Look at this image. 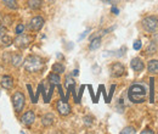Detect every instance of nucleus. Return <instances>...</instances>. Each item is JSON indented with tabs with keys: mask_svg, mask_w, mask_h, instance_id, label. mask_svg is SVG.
<instances>
[{
	"mask_svg": "<svg viewBox=\"0 0 158 134\" xmlns=\"http://www.w3.org/2000/svg\"><path fill=\"white\" fill-rule=\"evenodd\" d=\"M56 109L61 116H67L71 114V106L66 102V100H60L56 105Z\"/></svg>",
	"mask_w": 158,
	"mask_h": 134,
	"instance_id": "7",
	"label": "nucleus"
},
{
	"mask_svg": "<svg viewBox=\"0 0 158 134\" xmlns=\"http://www.w3.org/2000/svg\"><path fill=\"white\" fill-rule=\"evenodd\" d=\"M21 121H22V123H23L24 126H31V124H33L34 121H35V115H34L33 111H27L24 115L22 116Z\"/></svg>",
	"mask_w": 158,
	"mask_h": 134,
	"instance_id": "9",
	"label": "nucleus"
},
{
	"mask_svg": "<svg viewBox=\"0 0 158 134\" xmlns=\"http://www.w3.org/2000/svg\"><path fill=\"white\" fill-rule=\"evenodd\" d=\"M49 82L51 83V84H57L59 85L60 84V82H61V78H60V76H59V73H55V72H52V73H50L49 75Z\"/></svg>",
	"mask_w": 158,
	"mask_h": 134,
	"instance_id": "14",
	"label": "nucleus"
},
{
	"mask_svg": "<svg viewBox=\"0 0 158 134\" xmlns=\"http://www.w3.org/2000/svg\"><path fill=\"white\" fill-rule=\"evenodd\" d=\"M120 133L122 134H134L135 133V128H134V127H125Z\"/></svg>",
	"mask_w": 158,
	"mask_h": 134,
	"instance_id": "21",
	"label": "nucleus"
},
{
	"mask_svg": "<svg viewBox=\"0 0 158 134\" xmlns=\"http://www.w3.org/2000/svg\"><path fill=\"white\" fill-rule=\"evenodd\" d=\"M21 62H22V58L19 56V55H15V56L12 58V65H14L15 67H19L21 65Z\"/></svg>",
	"mask_w": 158,
	"mask_h": 134,
	"instance_id": "20",
	"label": "nucleus"
},
{
	"mask_svg": "<svg viewBox=\"0 0 158 134\" xmlns=\"http://www.w3.org/2000/svg\"><path fill=\"white\" fill-rule=\"evenodd\" d=\"M44 23H45V21H44L43 17L35 16V17H33V19H31V22H29V29L33 31V32H38V31H40L43 28Z\"/></svg>",
	"mask_w": 158,
	"mask_h": 134,
	"instance_id": "5",
	"label": "nucleus"
},
{
	"mask_svg": "<svg viewBox=\"0 0 158 134\" xmlns=\"http://www.w3.org/2000/svg\"><path fill=\"white\" fill-rule=\"evenodd\" d=\"M130 66H131V68H133L134 71H136V72H140V71L143 70V62L141 61V58H133L131 62H130Z\"/></svg>",
	"mask_w": 158,
	"mask_h": 134,
	"instance_id": "11",
	"label": "nucleus"
},
{
	"mask_svg": "<svg viewBox=\"0 0 158 134\" xmlns=\"http://www.w3.org/2000/svg\"><path fill=\"white\" fill-rule=\"evenodd\" d=\"M23 31H24V26H23V23H20V24L16 26V34H17V36H19V34H22Z\"/></svg>",
	"mask_w": 158,
	"mask_h": 134,
	"instance_id": "22",
	"label": "nucleus"
},
{
	"mask_svg": "<svg viewBox=\"0 0 158 134\" xmlns=\"http://www.w3.org/2000/svg\"><path fill=\"white\" fill-rule=\"evenodd\" d=\"M114 89H116V85H112V87H111V92H110V95H108V97H107L106 102H110V101H111V99H112V95H113V92H114Z\"/></svg>",
	"mask_w": 158,
	"mask_h": 134,
	"instance_id": "25",
	"label": "nucleus"
},
{
	"mask_svg": "<svg viewBox=\"0 0 158 134\" xmlns=\"http://www.w3.org/2000/svg\"><path fill=\"white\" fill-rule=\"evenodd\" d=\"M24 102H26L24 95H23L21 92H16V93L14 94V96H12V105H14V109H15L16 114H20L21 111L23 110Z\"/></svg>",
	"mask_w": 158,
	"mask_h": 134,
	"instance_id": "4",
	"label": "nucleus"
},
{
	"mask_svg": "<svg viewBox=\"0 0 158 134\" xmlns=\"http://www.w3.org/2000/svg\"><path fill=\"white\" fill-rule=\"evenodd\" d=\"M52 71L55 72V73H63L64 72V66L62 65V63H59V62H56V63H54L52 65Z\"/></svg>",
	"mask_w": 158,
	"mask_h": 134,
	"instance_id": "17",
	"label": "nucleus"
},
{
	"mask_svg": "<svg viewBox=\"0 0 158 134\" xmlns=\"http://www.w3.org/2000/svg\"><path fill=\"white\" fill-rule=\"evenodd\" d=\"M2 2H4V5H5L6 7H9L10 10H17V7H19L16 0H2Z\"/></svg>",
	"mask_w": 158,
	"mask_h": 134,
	"instance_id": "15",
	"label": "nucleus"
},
{
	"mask_svg": "<svg viewBox=\"0 0 158 134\" xmlns=\"http://www.w3.org/2000/svg\"><path fill=\"white\" fill-rule=\"evenodd\" d=\"M133 46H134L135 50H140V49H141V41H140V40H135Z\"/></svg>",
	"mask_w": 158,
	"mask_h": 134,
	"instance_id": "27",
	"label": "nucleus"
},
{
	"mask_svg": "<svg viewBox=\"0 0 158 134\" xmlns=\"http://www.w3.org/2000/svg\"><path fill=\"white\" fill-rule=\"evenodd\" d=\"M5 36H6V28L0 24V39H2Z\"/></svg>",
	"mask_w": 158,
	"mask_h": 134,
	"instance_id": "24",
	"label": "nucleus"
},
{
	"mask_svg": "<svg viewBox=\"0 0 158 134\" xmlns=\"http://www.w3.org/2000/svg\"><path fill=\"white\" fill-rule=\"evenodd\" d=\"M78 70H74V71H73V76H78Z\"/></svg>",
	"mask_w": 158,
	"mask_h": 134,
	"instance_id": "31",
	"label": "nucleus"
},
{
	"mask_svg": "<svg viewBox=\"0 0 158 134\" xmlns=\"http://www.w3.org/2000/svg\"><path fill=\"white\" fill-rule=\"evenodd\" d=\"M1 40H2V43H5L6 45H10V44L12 43V39L10 38V37H7V36H5V37L1 39Z\"/></svg>",
	"mask_w": 158,
	"mask_h": 134,
	"instance_id": "26",
	"label": "nucleus"
},
{
	"mask_svg": "<svg viewBox=\"0 0 158 134\" xmlns=\"http://www.w3.org/2000/svg\"><path fill=\"white\" fill-rule=\"evenodd\" d=\"M150 82H151V95H150V101L153 102V82H155L153 78H151Z\"/></svg>",
	"mask_w": 158,
	"mask_h": 134,
	"instance_id": "23",
	"label": "nucleus"
},
{
	"mask_svg": "<svg viewBox=\"0 0 158 134\" xmlns=\"http://www.w3.org/2000/svg\"><path fill=\"white\" fill-rule=\"evenodd\" d=\"M142 27L148 33H155L156 31H158V19L157 17H153V16H150V17L143 19V21H142Z\"/></svg>",
	"mask_w": 158,
	"mask_h": 134,
	"instance_id": "3",
	"label": "nucleus"
},
{
	"mask_svg": "<svg viewBox=\"0 0 158 134\" xmlns=\"http://www.w3.org/2000/svg\"><path fill=\"white\" fill-rule=\"evenodd\" d=\"M43 1L41 0H28V6L32 9V10H37V9H40Z\"/></svg>",
	"mask_w": 158,
	"mask_h": 134,
	"instance_id": "16",
	"label": "nucleus"
},
{
	"mask_svg": "<svg viewBox=\"0 0 158 134\" xmlns=\"http://www.w3.org/2000/svg\"><path fill=\"white\" fill-rule=\"evenodd\" d=\"M110 71H111V76L112 77H120L125 73V67L120 62H114V63L111 65Z\"/></svg>",
	"mask_w": 158,
	"mask_h": 134,
	"instance_id": "6",
	"label": "nucleus"
},
{
	"mask_svg": "<svg viewBox=\"0 0 158 134\" xmlns=\"http://www.w3.org/2000/svg\"><path fill=\"white\" fill-rule=\"evenodd\" d=\"M43 67H44V61L39 56L31 55L24 60V68L28 72H39Z\"/></svg>",
	"mask_w": 158,
	"mask_h": 134,
	"instance_id": "2",
	"label": "nucleus"
},
{
	"mask_svg": "<svg viewBox=\"0 0 158 134\" xmlns=\"http://www.w3.org/2000/svg\"><path fill=\"white\" fill-rule=\"evenodd\" d=\"M112 12H113V14H116V15H118V9H117V7H114V6H113V7H112Z\"/></svg>",
	"mask_w": 158,
	"mask_h": 134,
	"instance_id": "30",
	"label": "nucleus"
},
{
	"mask_svg": "<svg viewBox=\"0 0 158 134\" xmlns=\"http://www.w3.org/2000/svg\"><path fill=\"white\" fill-rule=\"evenodd\" d=\"M29 43H31V38L28 36H24V34H19V37L15 39V44L21 49L27 48L29 45Z\"/></svg>",
	"mask_w": 158,
	"mask_h": 134,
	"instance_id": "8",
	"label": "nucleus"
},
{
	"mask_svg": "<svg viewBox=\"0 0 158 134\" xmlns=\"http://www.w3.org/2000/svg\"><path fill=\"white\" fill-rule=\"evenodd\" d=\"M41 123H43L44 127H50V126H52V123H54V115H52V114H46L45 116H43Z\"/></svg>",
	"mask_w": 158,
	"mask_h": 134,
	"instance_id": "13",
	"label": "nucleus"
},
{
	"mask_svg": "<svg viewBox=\"0 0 158 134\" xmlns=\"http://www.w3.org/2000/svg\"><path fill=\"white\" fill-rule=\"evenodd\" d=\"M128 96L131 102H143L147 96V88L143 84H133L128 90Z\"/></svg>",
	"mask_w": 158,
	"mask_h": 134,
	"instance_id": "1",
	"label": "nucleus"
},
{
	"mask_svg": "<svg viewBox=\"0 0 158 134\" xmlns=\"http://www.w3.org/2000/svg\"><path fill=\"white\" fill-rule=\"evenodd\" d=\"M145 133H150V134H153V131H151V129H145V131H142V134H145Z\"/></svg>",
	"mask_w": 158,
	"mask_h": 134,
	"instance_id": "29",
	"label": "nucleus"
},
{
	"mask_svg": "<svg viewBox=\"0 0 158 134\" xmlns=\"http://www.w3.org/2000/svg\"><path fill=\"white\" fill-rule=\"evenodd\" d=\"M157 51V43L156 41H151V44H150V46H148V49H147V54H155Z\"/></svg>",
	"mask_w": 158,
	"mask_h": 134,
	"instance_id": "19",
	"label": "nucleus"
},
{
	"mask_svg": "<svg viewBox=\"0 0 158 134\" xmlns=\"http://www.w3.org/2000/svg\"><path fill=\"white\" fill-rule=\"evenodd\" d=\"M147 70H148L150 73L158 75V60H151V61H148Z\"/></svg>",
	"mask_w": 158,
	"mask_h": 134,
	"instance_id": "12",
	"label": "nucleus"
},
{
	"mask_svg": "<svg viewBox=\"0 0 158 134\" xmlns=\"http://www.w3.org/2000/svg\"><path fill=\"white\" fill-rule=\"evenodd\" d=\"M100 45H101V38H95L91 40V44H90V50H96V49H99Z\"/></svg>",
	"mask_w": 158,
	"mask_h": 134,
	"instance_id": "18",
	"label": "nucleus"
},
{
	"mask_svg": "<svg viewBox=\"0 0 158 134\" xmlns=\"http://www.w3.org/2000/svg\"><path fill=\"white\" fill-rule=\"evenodd\" d=\"M0 84H1V87L4 89H11L14 87V79H12V77L10 76H2Z\"/></svg>",
	"mask_w": 158,
	"mask_h": 134,
	"instance_id": "10",
	"label": "nucleus"
},
{
	"mask_svg": "<svg viewBox=\"0 0 158 134\" xmlns=\"http://www.w3.org/2000/svg\"><path fill=\"white\" fill-rule=\"evenodd\" d=\"M27 88H28V90H29V95H31V99H32V102H34V104H35V97L33 96V92H32V87H31V85H27Z\"/></svg>",
	"mask_w": 158,
	"mask_h": 134,
	"instance_id": "28",
	"label": "nucleus"
}]
</instances>
